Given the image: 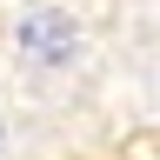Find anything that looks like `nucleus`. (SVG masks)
Wrapping results in <instances>:
<instances>
[{
	"label": "nucleus",
	"instance_id": "f257e3e1",
	"mask_svg": "<svg viewBox=\"0 0 160 160\" xmlns=\"http://www.w3.org/2000/svg\"><path fill=\"white\" fill-rule=\"evenodd\" d=\"M20 47H27L33 60H47V67H60V60H73V20H60V13H27L20 20Z\"/></svg>",
	"mask_w": 160,
	"mask_h": 160
}]
</instances>
